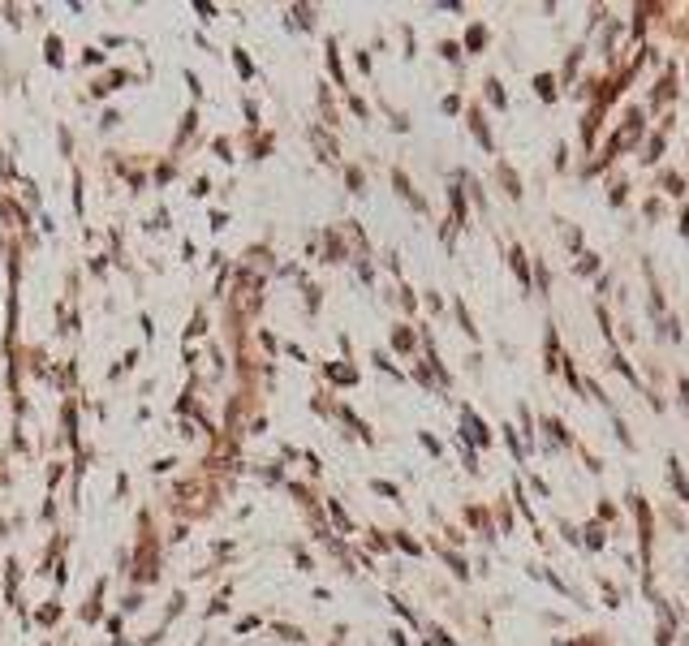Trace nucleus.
Wrapping results in <instances>:
<instances>
[{
    "label": "nucleus",
    "instance_id": "1",
    "mask_svg": "<svg viewBox=\"0 0 689 646\" xmlns=\"http://www.w3.org/2000/svg\"><path fill=\"white\" fill-rule=\"evenodd\" d=\"M47 61L61 65V39H47Z\"/></svg>",
    "mask_w": 689,
    "mask_h": 646
}]
</instances>
